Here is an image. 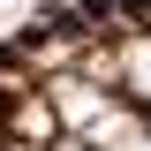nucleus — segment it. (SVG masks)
Returning <instances> with one entry per match:
<instances>
[{"instance_id": "f257e3e1", "label": "nucleus", "mask_w": 151, "mask_h": 151, "mask_svg": "<svg viewBox=\"0 0 151 151\" xmlns=\"http://www.w3.org/2000/svg\"><path fill=\"white\" fill-rule=\"evenodd\" d=\"M113 151H151V136H144V129H136V136H129V144H113Z\"/></svg>"}]
</instances>
